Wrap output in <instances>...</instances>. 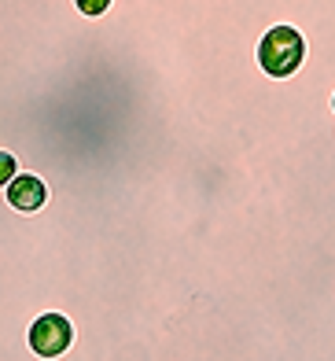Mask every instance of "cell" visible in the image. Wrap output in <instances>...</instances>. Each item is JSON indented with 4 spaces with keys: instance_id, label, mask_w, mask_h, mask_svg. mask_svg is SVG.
<instances>
[{
    "instance_id": "cell-1",
    "label": "cell",
    "mask_w": 335,
    "mask_h": 361,
    "mask_svg": "<svg viewBox=\"0 0 335 361\" xmlns=\"http://www.w3.org/2000/svg\"><path fill=\"white\" fill-rule=\"evenodd\" d=\"M74 0H0V48L44 56L78 26ZM303 30L313 56L335 52V0H114L78 34V59L133 89L207 92L258 81V37Z\"/></svg>"
},
{
    "instance_id": "cell-2",
    "label": "cell",
    "mask_w": 335,
    "mask_h": 361,
    "mask_svg": "<svg viewBox=\"0 0 335 361\" xmlns=\"http://www.w3.org/2000/svg\"><path fill=\"white\" fill-rule=\"evenodd\" d=\"M306 37H303V30L291 26V23H273L265 34L258 37V67L269 74L273 81H288L295 78L298 71H303V63H306Z\"/></svg>"
},
{
    "instance_id": "cell-3",
    "label": "cell",
    "mask_w": 335,
    "mask_h": 361,
    "mask_svg": "<svg viewBox=\"0 0 335 361\" xmlns=\"http://www.w3.org/2000/svg\"><path fill=\"white\" fill-rule=\"evenodd\" d=\"M26 343L37 361H59L66 350L74 347V321L59 314V310H44L30 321L26 328Z\"/></svg>"
},
{
    "instance_id": "cell-4",
    "label": "cell",
    "mask_w": 335,
    "mask_h": 361,
    "mask_svg": "<svg viewBox=\"0 0 335 361\" xmlns=\"http://www.w3.org/2000/svg\"><path fill=\"white\" fill-rule=\"evenodd\" d=\"M4 203L11 210H19V214H37L48 203V180L33 170H19L4 188Z\"/></svg>"
},
{
    "instance_id": "cell-5",
    "label": "cell",
    "mask_w": 335,
    "mask_h": 361,
    "mask_svg": "<svg viewBox=\"0 0 335 361\" xmlns=\"http://www.w3.org/2000/svg\"><path fill=\"white\" fill-rule=\"evenodd\" d=\"M23 166H19V159H15V152H8V147H0V192L8 188V180L19 173Z\"/></svg>"
},
{
    "instance_id": "cell-6",
    "label": "cell",
    "mask_w": 335,
    "mask_h": 361,
    "mask_svg": "<svg viewBox=\"0 0 335 361\" xmlns=\"http://www.w3.org/2000/svg\"><path fill=\"white\" fill-rule=\"evenodd\" d=\"M111 4H114V0H74L78 15H85V19H99V15H107Z\"/></svg>"
},
{
    "instance_id": "cell-7",
    "label": "cell",
    "mask_w": 335,
    "mask_h": 361,
    "mask_svg": "<svg viewBox=\"0 0 335 361\" xmlns=\"http://www.w3.org/2000/svg\"><path fill=\"white\" fill-rule=\"evenodd\" d=\"M331 114H335V92H331Z\"/></svg>"
}]
</instances>
